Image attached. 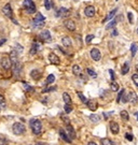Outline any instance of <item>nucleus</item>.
Returning a JSON list of instances; mask_svg holds the SVG:
<instances>
[{"mask_svg": "<svg viewBox=\"0 0 138 145\" xmlns=\"http://www.w3.org/2000/svg\"><path fill=\"white\" fill-rule=\"evenodd\" d=\"M25 130H26V127L22 122H14L12 126V131L15 136H22L25 132Z\"/></svg>", "mask_w": 138, "mask_h": 145, "instance_id": "1", "label": "nucleus"}, {"mask_svg": "<svg viewBox=\"0 0 138 145\" xmlns=\"http://www.w3.org/2000/svg\"><path fill=\"white\" fill-rule=\"evenodd\" d=\"M30 127H31V130L35 134H40L42 131V125H41V121H38V119H32L30 121Z\"/></svg>", "mask_w": 138, "mask_h": 145, "instance_id": "2", "label": "nucleus"}, {"mask_svg": "<svg viewBox=\"0 0 138 145\" xmlns=\"http://www.w3.org/2000/svg\"><path fill=\"white\" fill-rule=\"evenodd\" d=\"M24 7L26 8V12L28 14H34L36 12V7H35V3L32 0H25Z\"/></svg>", "mask_w": 138, "mask_h": 145, "instance_id": "3", "label": "nucleus"}, {"mask_svg": "<svg viewBox=\"0 0 138 145\" xmlns=\"http://www.w3.org/2000/svg\"><path fill=\"white\" fill-rule=\"evenodd\" d=\"M1 66H2V68L6 70H9L11 68L12 61H11V59H10V57H3V58L1 59Z\"/></svg>", "mask_w": 138, "mask_h": 145, "instance_id": "4", "label": "nucleus"}, {"mask_svg": "<svg viewBox=\"0 0 138 145\" xmlns=\"http://www.w3.org/2000/svg\"><path fill=\"white\" fill-rule=\"evenodd\" d=\"M91 57H92V59L93 60H95V61H98L100 60V58H101V55H100V52H99V49L98 48H92L91 49Z\"/></svg>", "mask_w": 138, "mask_h": 145, "instance_id": "5", "label": "nucleus"}, {"mask_svg": "<svg viewBox=\"0 0 138 145\" xmlns=\"http://www.w3.org/2000/svg\"><path fill=\"white\" fill-rule=\"evenodd\" d=\"M64 25L66 27V29H68L69 31H74L76 30V23L71 19H66L64 22Z\"/></svg>", "mask_w": 138, "mask_h": 145, "instance_id": "6", "label": "nucleus"}, {"mask_svg": "<svg viewBox=\"0 0 138 145\" xmlns=\"http://www.w3.org/2000/svg\"><path fill=\"white\" fill-rule=\"evenodd\" d=\"M2 12H3L4 15L10 17V18H12V16H13V12H12V8H11V4H10V3H7L6 6L3 7Z\"/></svg>", "mask_w": 138, "mask_h": 145, "instance_id": "7", "label": "nucleus"}, {"mask_svg": "<svg viewBox=\"0 0 138 145\" xmlns=\"http://www.w3.org/2000/svg\"><path fill=\"white\" fill-rule=\"evenodd\" d=\"M86 105L87 107H89L91 111L93 112H95L97 110V107H98V103H97V101L96 100H94V99H91V100H87V102H86Z\"/></svg>", "mask_w": 138, "mask_h": 145, "instance_id": "8", "label": "nucleus"}, {"mask_svg": "<svg viewBox=\"0 0 138 145\" xmlns=\"http://www.w3.org/2000/svg\"><path fill=\"white\" fill-rule=\"evenodd\" d=\"M95 13H96V10H95V8L93 6H89L84 9V14L87 17H93L95 15Z\"/></svg>", "mask_w": 138, "mask_h": 145, "instance_id": "9", "label": "nucleus"}, {"mask_svg": "<svg viewBox=\"0 0 138 145\" xmlns=\"http://www.w3.org/2000/svg\"><path fill=\"white\" fill-rule=\"evenodd\" d=\"M49 60H50V62H51L52 64H59V62H61L59 57L57 56L56 54H54V53H50V55H49Z\"/></svg>", "mask_w": 138, "mask_h": 145, "instance_id": "10", "label": "nucleus"}, {"mask_svg": "<svg viewBox=\"0 0 138 145\" xmlns=\"http://www.w3.org/2000/svg\"><path fill=\"white\" fill-rule=\"evenodd\" d=\"M129 101L130 102V103H133V104H136L138 102V97H137V95H136V92H135V91H133V90L129 91Z\"/></svg>", "mask_w": 138, "mask_h": 145, "instance_id": "11", "label": "nucleus"}, {"mask_svg": "<svg viewBox=\"0 0 138 145\" xmlns=\"http://www.w3.org/2000/svg\"><path fill=\"white\" fill-rule=\"evenodd\" d=\"M110 131H111L113 134H118V133H119L120 127H119V125H118L115 121H111V122H110Z\"/></svg>", "mask_w": 138, "mask_h": 145, "instance_id": "12", "label": "nucleus"}, {"mask_svg": "<svg viewBox=\"0 0 138 145\" xmlns=\"http://www.w3.org/2000/svg\"><path fill=\"white\" fill-rule=\"evenodd\" d=\"M44 22L43 21H37V19H32L31 21V26L34 27V28H36V29H39V28H42V27L44 26Z\"/></svg>", "mask_w": 138, "mask_h": 145, "instance_id": "13", "label": "nucleus"}, {"mask_svg": "<svg viewBox=\"0 0 138 145\" xmlns=\"http://www.w3.org/2000/svg\"><path fill=\"white\" fill-rule=\"evenodd\" d=\"M67 132H68V137L70 139H76V131H74V127L71 126V125H67Z\"/></svg>", "mask_w": 138, "mask_h": 145, "instance_id": "14", "label": "nucleus"}, {"mask_svg": "<svg viewBox=\"0 0 138 145\" xmlns=\"http://www.w3.org/2000/svg\"><path fill=\"white\" fill-rule=\"evenodd\" d=\"M40 38L43 40V41H49L51 39V33H50L49 30H43L40 33Z\"/></svg>", "mask_w": 138, "mask_h": 145, "instance_id": "15", "label": "nucleus"}, {"mask_svg": "<svg viewBox=\"0 0 138 145\" xmlns=\"http://www.w3.org/2000/svg\"><path fill=\"white\" fill-rule=\"evenodd\" d=\"M30 76H31L34 80H39L40 77H41V73H40L39 70L35 69V70H32V71L30 72Z\"/></svg>", "mask_w": 138, "mask_h": 145, "instance_id": "16", "label": "nucleus"}, {"mask_svg": "<svg viewBox=\"0 0 138 145\" xmlns=\"http://www.w3.org/2000/svg\"><path fill=\"white\" fill-rule=\"evenodd\" d=\"M117 11H118V9H113V10H112V11H110V13L107 15V17L104 19V21H102V24H104V23H107L108 21H110V19H112V17H113V16L115 15V12H117Z\"/></svg>", "mask_w": 138, "mask_h": 145, "instance_id": "17", "label": "nucleus"}, {"mask_svg": "<svg viewBox=\"0 0 138 145\" xmlns=\"http://www.w3.org/2000/svg\"><path fill=\"white\" fill-rule=\"evenodd\" d=\"M59 136H61L62 139L64 140L65 142H67V143H70V142H71V139H70V137L67 136L66 133H65L64 130H59Z\"/></svg>", "mask_w": 138, "mask_h": 145, "instance_id": "18", "label": "nucleus"}, {"mask_svg": "<svg viewBox=\"0 0 138 145\" xmlns=\"http://www.w3.org/2000/svg\"><path fill=\"white\" fill-rule=\"evenodd\" d=\"M62 43H63V45H64L65 47L71 46V39H70L69 37H64L63 40H62Z\"/></svg>", "mask_w": 138, "mask_h": 145, "instance_id": "19", "label": "nucleus"}, {"mask_svg": "<svg viewBox=\"0 0 138 145\" xmlns=\"http://www.w3.org/2000/svg\"><path fill=\"white\" fill-rule=\"evenodd\" d=\"M9 57H10V59H11V61L13 62L14 64H15L16 62H17V52H15V51H12Z\"/></svg>", "mask_w": 138, "mask_h": 145, "instance_id": "20", "label": "nucleus"}, {"mask_svg": "<svg viewBox=\"0 0 138 145\" xmlns=\"http://www.w3.org/2000/svg\"><path fill=\"white\" fill-rule=\"evenodd\" d=\"M68 14H69V10H67L66 8H61L58 10L57 15H58V16H67Z\"/></svg>", "mask_w": 138, "mask_h": 145, "instance_id": "21", "label": "nucleus"}, {"mask_svg": "<svg viewBox=\"0 0 138 145\" xmlns=\"http://www.w3.org/2000/svg\"><path fill=\"white\" fill-rule=\"evenodd\" d=\"M129 71V62H125L124 64H123V67H122V70H121V73L123 74V75H125V74L127 73V72Z\"/></svg>", "mask_w": 138, "mask_h": 145, "instance_id": "22", "label": "nucleus"}, {"mask_svg": "<svg viewBox=\"0 0 138 145\" xmlns=\"http://www.w3.org/2000/svg\"><path fill=\"white\" fill-rule=\"evenodd\" d=\"M63 99H64V102L66 104H70V103H71V98H70V96H69L68 92H64V94H63Z\"/></svg>", "mask_w": 138, "mask_h": 145, "instance_id": "23", "label": "nucleus"}, {"mask_svg": "<svg viewBox=\"0 0 138 145\" xmlns=\"http://www.w3.org/2000/svg\"><path fill=\"white\" fill-rule=\"evenodd\" d=\"M120 116H121V118L123 119V121H127L129 119V113H127L126 111H121L120 112Z\"/></svg>", "mask_w": 138, "mask_h": 145, "instance_id": "24", "label": "nucleus"}, {"mask_svg": "<svg viewBox=\"0 0 138 145\" xmlns=\"http://www.w3.org/2000/svg\"><path fill=\"white\" fill-rule=\"evenodd\" d=\"M72 72H74V74H76V75H79V74L81 73V67H80L79 64H74V66L72 67Z\"/></svg>", "mask_w": 138, "mask_h": 145, "instance_id": "25", "label": "nucleus"}, {"mask_svg": "<svg viewBox=\"0 0 138 145\" xmlns=\"http://www.w3.org/2000/svg\"><path fill=\"white\" fill-rule=\"evenodd\" d=\"M90 119H91L93 122H98L100 121V117L96 114H92V115H90Z\"/></svg>", "mask_w": 138, "mask_h": 145, "instance_id": "26", "label": "nucleus"}, {"mask_svg": "<svg viewBox=\"0 0 138 145\" xmlns=\"http://www.w3.org/2000/svg\"><path fill=\"white\" fill-rule=\"evenodd\" d=\"M38 49H39V44H38V43H34V44H32L31 49H30V54H31V55L36 54Z\"/></svg>", "mask_w": 138, "mask_h": 145, "instance_id": "27", "label": "nucleus"}, {"mask_svg": "<svg viewBox=\"0 0 138 145\" xmlns=\"http://www.w3.org/2000/svg\"><path fill=\"white\" fill-rule=\"evenodd\" d=\"M78 97H79V98H80V100H81V101L83 102V103H85V104H86L87 100H86V98H85V97H84V95L82 94L81 91H78Z\"/></svg>", "mask_w": 138, "mask_h": 145, "instance_id": "28", "label": "nucleus"}, {"mask_svg": "<svg viewBox=\"0 0 138 145\" xmlns=\"http://www.w3.org/2000/svg\"><path fill=\"white\" fill-rule=\"evenodd\" d=\"M130 52H132V56H135L136 55V52H137V45L135 43H133L130 45Z\"/></svg>", "mask_w": 138, "mask_h": 145, "instance_id": "29", "label": "nucleus"}, {"mask_svg": "<svg viewBox=\"0 0 138 145\" xmlns=\"http://www.w3.org/2000/svg\"><path fill=\"white\" fill-rule=\"evenodd\" d=\"M54 81H55V76L53 74H50L46 79V84H52V83H54Z\"/></svg>", "mask_w": 138, "mask_h": 145, "instance_id": "30", "label": "nucleus"}, {"mask_svg": "<svg viewBox=\"0 0 138 145\" xmlns=\"http://www.w3.org/2000/svg\"><path fill=\"white\" fill-rule=\"evenodd\" d=\"M111 89H112V91H118L119 90V85H118V83H115L114 81H112V83H111Z\"/></svg>", "mask_w": 138, "mask_h": 145, "instance_id": "31", "label": "nucleus"}, {"mask_svg": "<svg viewBox=\"0 0 138 145\" xmlns=\"http://www.w3.org/2000/svg\"><path fill=\"white\" fill-rule=\"evenodd\" d=\"M101 144L102 145H113V143L111 142V140H109V139H102Z\"/></svg>", "mask_w": 138, "mask_h": 145, "instance_id": "32", "label": "nucleus"}, {"mask_svg": "<svg viewBox=\"0 0 138 145\" xmlns=\"http://www.w3.org/2000/svg\"><path fill=\"white\" fill-rule=\"evenodd\" d=\"M121 101L123 102V103H126V102L129 101V95H125V91L123 92V95L121 97Z\"/></svg>", "mask_w": 138, "mask_h": 145, "instance_id": "33", "label": "nucleus"}, {"mask_svg": "<svg viewBox=\"0 0 138 145\" xmlns=\"http://www.w3.org/2000/svg\"><path fill=\"white\" fill-rule=\"evenodd\" d=\"M64 109H65V112H66L67 114H69V113H71L72 112V106L70 105V104H66Z\"/></svg>", "mask_w": 138, "mask_h": 145, "instance_id": "34", "label": "nucleus"}, {"mask_svg": "<svg viewBox=\"0 0 138 145\" xmlns=\"http://www.w3.org/2000/svg\"><path fill=\"white\" fill-rule=\"evenodd\" d=\"M35 19H37V21H43V22H44L46 17L42 15L41 13H37V15H36V17H35Z\"/></svg>", "mask_w": 138, "mask_h": 145, "instance_id": "35", "label": "nucleus"}, {"mask_svg": "<svg viewBox=\"0 0 138 145\" xmlns=\"http://www.w3.org/2000/svg\"><path fill=\"white\" fill-rule=\"evenodd\" d=\"M115 24H117V19H113V22H111L110 24H108L106 26V29H110V28H113L115 26Z\"/></svg>", "mask_w": 138, "mask_h": 145, "instance_id": "36", "label": "nucleus"}, {"mask_svg": "<svg viewBox=\"0 0 138 145\" xmlns=\"http://www.w3.org/2000/svg\"><path fill=\"white\" fill-rule=\"evenodd\" d=\"M94 38H95L94 34H89V36H86V38H85V42H86V43H90Z\"/></svg>", "mask_w": 138, "mask_h": 145, "instance_id": "37", "label": "nucleus"}, {"mask_svg": "<svg viewBox=\"0 0 138 145\" xmlns=\"http://www.w3.org/2000/svg\"><path fill=\"white\" fill-rule=\"evenodd\" d=\"M125 139H126L127 141L132 142L133 140H134V136H133V134H130V133H125Z\"/></svg>", "mask_w": 138, "mask_h": 145, "instance_id": "38", "label": "nucleus"}, {"mask_svg": "<svg viewBox=\"0 0 138 145\" xmlns=\"http://www.w3.org/2000/svg\"><path fill=\"white\" fill-rule=\"evenodd\" d=\"M132 80H133V82H134V84L136 85V86H138V74H133Z\"/></svg>", "mask_w": 138, "mask_h": 145, "instance_id": "39", "label": "nucleus"}, {"mask_svg": "<svg viewBox=\"0 0 138 145\" xmlns=\"http://www.w3.org/2000/svg\"><path fill=\"white\" fill-rule=\"evenodd\" d=\"M86 72H87V74H89V75H91V76H93V77H96V73H95L94 71H93L92 69H86Z\"/></svg>", "mask_w": 138, "mask_h": 145, "instance_id": "40", "label": "nucleus"}, {"mask_svg": "<svg viewBox=\"0 0 138 145\" xmlns=\"http://www.w3.org/2000/svg\"><path fill=\"white\" fill-rule=\"evenodd\" d=\"M51 3L52 2H50V0H44V7H46V10L51 9Z\"/></svg>", "mask_w": 138, "mask_h": 145, "instance_id": "41", "label": "nucleus"}, {"mask_svg": "<svg viewBox=\"0 0 138 145\" xmlns=\"http://www.w3.org/2000/svg\"><path fill=\"white\" fill-rule=\"evenodd\" d=\"M127 18H129V22L130 24L134 23V21H133V13H132V12H129V13H127Z\"/></svg>", "mask_w": 138, "mask_h": 145, "instance_id": "42", "label": "nucleus"}, {"mask_svg": "<svg viewBox=\"0 0 138 145\" xmlns=\"http://www.w3.org/2000/svg\"><path fill=\"white\" fill-rule=\"evenodd\" d=\"M0 145H8V141L4 137H0Z\"/></svg>", "mask_w": 138, "mask_h": 145, "instance_id": "43", "label": "nucleus"}, {"mask_svg": "<svg viewBox=\"0 0 138 145\" xmlns=\"http://www.w3.org/2000/svg\"><path fill=\"white\" fill-rule=\"evenodd\" d=\"M0 103H1L2 105H6V100H4L3 96H1V95H0Z\"/></svg>", "mask_w": 138, "mask_h": 145, "instance_id": "44", "label": "nucleus"}, {"mask_svg": "<svg viewBox=\"0 0 138 145\" xmlns=\"http://www.w3.org/2000/svg\"><path fill=\"white\" fill-rule=\"evenodd\" d=\"M124 91H125L124 89H122V90H121V92H120V94H119V96H118V102L120 101V99H121V97H122V95H123V92H124Z\"/></svg>", "mask_w": 138, "mask_h": 145, "instance_id": "45", "label": "nucleus"}, {"mask_svg": "<svg viewBox=\"0 0 138 145\" xmlns=\"http://www.w3.org/2000/svg\"><path fill=\"white\" fill-rule=\"evenodd\" d=\"M109 73H110V75H111L112 81H114V72L112 71V70H109Z\"/></svg>", "mask_w": 138, "mask_h": 145, "instance_id": "46", "label": "nucleus"}, {"mask_svg": "<svg viewBox=\"0 0 138 145\" xmlns=\"http://www.w3.org/2000/svg\"><path fill=\"white\" fill-rule=\"evenodd\" d=\"M112 36H118V31H117V29L113 28V32H112Z\"/></svg>", "mask_w": 138, "mask_h": 145, "instance_id": "47", "label": "nucleus"}, {"mask_svg": "<svg viewBox=\"0 0 138 145\" xmlns=\"http://www.w3.org/2000/svg\"><path fill=\"white\" fill-rule=\"evenodd\" d=\"M25 88H26V89H27V90H31V89H32V88H31V87H30V86H29V85H25Z\"/></svg>", "mask_w": 138, "mask_h": 145, "instance_id": "48", "label": "nucleus"}, {"mask_svg": "<svg viewBox=\"0 0 138 145\" xmlns=\"http://www.w3.org/2000/svg\"><path fill=\"white\" fill-rule=\"evenodd\" d=\"M87 145H97L96 143H95V142H93V141H91V142H89V144Z\"/></svg>", "mask_w": 138, "mask_h": 145, "instance_id": "49", "label": "nucleus"}, {"mask_svg": "<svg viewBox=\"0 0 138 145\" xmlns=\"http://www.w3.org/2000/svg\"><path fill=\"white\" fill-rule=\"evenodd\" d=\"M136 69H137V71H138V64H137V66H136Z\"/></svg>", "mask_w": 138, "mask_h": 145, "instance_id": "50", "label": "nucleus"}, {"mask_svg": "<svg viewBox=\"0 0 138 145\" xmlns=\"http://www.w3.org/2000/svg\"><path fill=\"white\" fill-rule=\"evenodd\" d=\"M137 121H138V113H137Z\"/></svg>", "mask_w": 138, "mask_h": 145, "instance_id": "51", "label": "nucleus"}, {"mask_svg": "<svg viewBox=\"0 0 138 145\" xmlns=\"http://www.w3.org/2000/svg\"><path fill=\"white\" fill-rule=\"evenodd\" d=\"M36 145H41V144H36Z\"/></svg>", "mask_w": 138, "mask_h": 145, "instance_id": "52", "label": "nucleus"}, {"mask_svg": "<svg viewBox=\"0 0 138 145\" xmlns=\"http://www.w3.org/2000/svg\"><path fill=\"white\" fill-rule=\"evenodd\" d=\"M137 33H138V28H137Z\"/></svg>", "mask_w": 138, "mask_h": 145, "instance_id": "53", "label": "nucleus"}, {"mask_svg": "<svg viewBox=\"0 0 138 145\" xmlns=\"http://www.w3.org/2000/svg\"><path fill=\"white\" fill-rule=\"evenodd\" d=\"M0 110H1V109H0Z\"/></svg>", "mask_w": 138, "mask_h": 145, "instance_id": "54", "label": "nucleus"}]
</instances>
